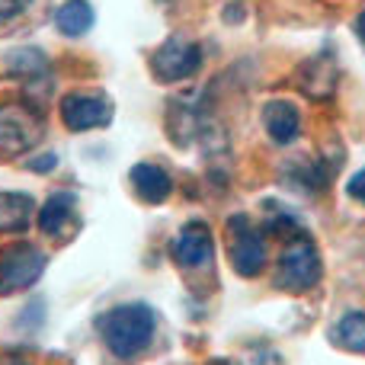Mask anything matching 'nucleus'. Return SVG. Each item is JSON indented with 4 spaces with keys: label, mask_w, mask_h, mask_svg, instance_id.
Masks as SVG:
<instances>
[{
    "label": "nucleus",
    "mask_w": 365,
    "mask_h": 365,
    "mask_svg": "<svg viewBox=\"0 0 365 365\" xmlns=\"http://www.w3.org/2000/svg\"><path fill=\"white\" fill-rule=\"evenodd\" d=\"M154 327H158V317L148 304H115L106 314H100L96 330H100L106 349L115 359H135L141 356L154 340Z\"/></svg>",
    "instance_id": "nucleus-1"
},
{
    "label": "nucleus",
    "mask_w": 365,
    "mask_h": 365,
    "mask_svg": "<svg viewBox=\"0 0 365 365\" xmlns=\"http://www.w3.org/2000/svg\"><path fill=\"white\" fill-rule=\"evenodd\" d=\"M324 276V263H321V253H317L314 240L304 237V234H295L292 244L282 250L279 257V269L272 276V285L282 292H308L321 282Z\"/></svg>",
    "instance_id": "nucleus-2"
},
{
    "label": "nucleus",
    "mask_w": 365,
    "mask_h": 365,
    "mask_svg": "<svg viewBox=\"0 0 365 365\" xmlns=\"http://www.w3.org/2000/svg\"><path fill=\"white\" fill-rule=\"evenodd\" d=\"M45 135V119L29 103H4L0 106V151L6 158L26 154Z\"/></svg>",
    "instance_id": "nucleus-3"
},
{
    "label": "nucleus",
    "mask_w": 365,
    "mask_h": 365,
    "mask_svg": "<svg viewBox=\"0 0 365 365\" xmlns=\"http://www.w3.org/2000/svg\"><path fill=\"white\" fill-rule=\"evenodd\" d=\"M48 257L36 244H10L0 250V295L26 292L42 279Z\"/></svg>",
    "instance_id": "nucleus-4"
},
{
    "label": "nucleus",
    "mask_w": 365,
    "mask_h": 365,
    "mask_svg": "<svg viewBox=\"0 0 365 365\" xmlns=\"http://www.w3.org/2000/svg\"><path fill=\"white\" fill-rule=\"evenodd\" d=\"M227 257L240 276H259L266 266V244L263 231L250 221V215L227 218Z\"/></svg>",
    "instance_id": "nucleus-5"
},
{
    "label": "nucleus",
    "mask_w": 365,
    "mask_h": 365,
    "mask_svg": "<svg viewBox=\"0 0 365 365\" xmlns=\"http://www.w3.org/2000/svg\"><path fill=\"white\" fill-rule=\"evenodd\" d=\"M202 68V48L199 42L192 38H182V36H170L151 58V71L158 81L164 83H180L189 81L195 71Z\"/></svg>",
    "instance_id": "nucleus-6"
},
{
    "label": "nucleus",
    "mask_w": 365,
    "mask_h": 365,
    "mask_svg": "<svg viewBox=\"0 0 365 365\" xmlns=\"http://www.w3.org/2000/svg\"><path fill=\"white\" fill-rule=\"evenodd\" d=\"M61 122L71 132H90V128H103L113 119V103L103 93H68L58 106Z\"/></svg>",
    "instance_id": "nucleus-7"
},
{
    "label": "nucleus",
    "mask_w": 365,
    "mask_h": 365,
    "mask_svg": "<svg viewBox=\"0 0 365 365\" xmlns=\"http://www.w3.org/2000/svg\"><path fill=\"white\" fill-rule=\"evenodd\" d=\"M38 227L42 234L55 240H74L81 231V215H77V195L74 192H55L38 212Z\"/></svg>",
    "instance_id": "nucleus-8"
},
{
    "label": "nucleus",
    "mask_w": 365,
    "mask_h": 365,
    "mask_svg": "<svg viewBox=\"0 0 365 365\" xmlns=\"http://www.w3.org/2000/svg\"><path fill=\"white\" fill-rule=\"evenodd\" d=\"M212 231L202 221H189L180 227V234L173 237L170 253L180 266H202L205 259H212Z\"/></svg>",
    "instance_id": "nucleus-9"
},
{
    "label": "nucleus",
    "mask_w": 365,
    "mask_h": 365,
    "mask_svg": "<svg viewBox=\"0 0 365 365\" xmlns=\"http://www.w3.org/2000/svg\"><path fill=\"white\" fill-rule=\"evenodd\" d=\"M263 125L276 145H292L302 132V113L289 100H269L263 106Z\"/></svg>",
    "instance_id": "nucleus-10"
},
{
    "label": "nucleus",
    "mask_w": 365,
    "mask_h": 365,
    "mask_svg": "<svg viewBox=\"0 0 365 365\" xmlns=\"http://www.w3.org/2000/svg\"><path fill=\"white\" fill-rule=\"evenodd\" d=\"M132 186H135V192L148 202V205H160V202H167L170 199V192H173L170 173H167L164 167H158V164H148V160L132 167Z\"/></svg>",
    "instance_id": "nucleus-11"
},
{
    "label": "nucleus",
    "mask_w": 365,
    "mask_h": 365,
    "mask_svg": "<svg viewBox=\"0 0 365 365\" xmlns=\"http://www.w3.org/2000/svg\"><path fill=\"white\" fill-rule=\"evenodd\" d=\"M93 6L87 4V0H64L61 6L55 10V26L58 32H64V36L77 38L83 36V32H90V26H93Z\"/></svg>",
    "instance_id": "nucleus-12"
},
{
    "label": "nucleus",
    "mask_w": 365,
    "mask_h": 365,
    "mask_svg": "<svg viewBox=\"0 0 365 365\" xmlns=\"http://www.w3.org/2000/svg\"><path fill=\"white\" fill-rule=\"evenodd\" d=\"M32 199L26 192H0V231H23L32 218Z\"/></svg>",
    "instance_id": "nucleus-13"
},
{
    "label": "nucleus",
    "mask_w": 365,
    "mask_h": 365,
    "mask_svg": "<svg viewBox=\"0 0 365 365\" xmlns=\"http://www.w3.org/2000/svg\"><path fill=\"white\" fill-rule=\"evenodd\" d=\"M6 74L23 77V81H36V77H48V58L38 48H19L6 55Z\"/></svg>",
    "instance_id": "nucleus-14"
},
{
    "label": "nucleus",
    "mask_w": 365,
    "mask_h": 365,
    "mask_svg": "<svg viewBox=\"0 0 365 365\" xmlns=\"http://www.w3.org/2000/svg\"><path fill=\"white\" fill-rule=\"evenodd\" d=\"M334 340L349 353H365V311H349L334 330Z\"/></svg>",
    "instance_id": "nucleus-15"
},
{
    "label": "nucleus",
    "mask_w": 365,
    "mask_h": 365,
    "mask_svg": "<svg viewBox=\"0 0 365 365\" xmlns=\"http://www.w3.org/2000/svg\"><path fill=\"white\" fill-rule=\"evenodd\" d=\"M32 0H0V23H10V19L23 16L29 10Z\"/></svg>",
    "instance_id": "nucleus-16"
},
{
    "label": "nucleus",
    "mask_w": 365,
    "mask_h": 365,
    "mask_svg": "<svg viewBox=\"0 0 365 365\" xmlns=\"http://www.w3.org/2000/svg\"><path fill=\"white\" fill-rule=\"evenodd\" d=\"M346 192L353 195L356 202H362V205H365V170H359L353 180L346 182Z\"/></svg>",
    "instance_id": "nucleus-17"
},
{
    "label": "nucleus",
    "mask_w": 365,
    "mask_h": 365,
    "mask_svg": "<svg viewBox=\"0 0 365 365\" xmlns=\"http://www.w3.org/2000/svg\"><path fill=\"white\" fill-rule=\"evenodd\" d=\"M0 365H29V359L23 353H4L0 356Z\"/></svg>",
    "instance_id": "nucleus-18"
},
{
    "label": "nucleus",
    "mask_w": 365,
    "mask_h": 365,
    "mask_svg": "<svg viewBox=\"0 0 365 365\" xmlns=\"http://www.w3.org/2000/svg\"><path fill=\"white\" fill-rule=\"evenodd\" d=\"M51 164H58V160H55V158H42V160H36L32 167H36V170H48Z\"/></svg>",
    "instance_id": "nucleus-19"
},
{
    "label": "nucleus",
    "mask_w": 365,
    "mask_h": 365,
    "mask_svg": "<svg viewBox=\"0 0 365 365\" xmlns=\"http://www.w3.org/2000/svg\"><path fill=\"white\" fill-rule=\"evenodd\" d=\"M356 32H359V38L365 42V10L359 13V19H356Z\"/></svg>",
    "instance_id": "nucleus-20"
},
{
    "label": "nucleus",
    "mask_w": 365,
    "mask_h": 365,
    "mask_svg": "<svg viewBox=\"0 0 365 365\" xmlns=\"http://www.w3.org/2000/svg\"><path fill=\"white\" fill-rule=\"evenodd\" d=\"M208 365H231V362H225V359H212Z\"/></svg>",
    "instance_id": "nucleus-21"
}]
</instances>
